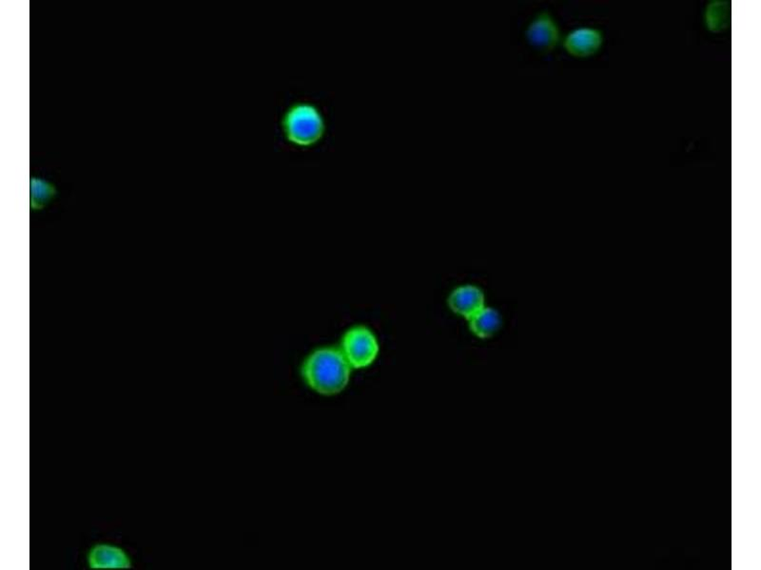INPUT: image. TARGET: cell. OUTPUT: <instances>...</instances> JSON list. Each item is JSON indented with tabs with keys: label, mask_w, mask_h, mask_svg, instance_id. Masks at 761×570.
<instances>
[{
	"label": "cell",
	"mask_w": 761,
	"mask_h": 570,
	"mask_svg": "<svg viewBox=\"0 0 761 570\" xmlns=\"http://www.w3.org/2000/svg\"><path fill=\"white\" fill-rule=\"evenodd\" d=\"M351 370V365L341 350L326 348L309 356L304 362L302 375L313 391L331 397L346 389Z\"/></svg>",
	"instance_id": "1"
},
{
	"label": "cell",
	"mask_w": 761,
	"mask_h": 570,
	"mask_svg": "<svg viewBox=\"0 0 761 570\" xmlns=\"http://www.w3.org/2000/svg\"><path fill=\"white\" fill-rule=\"evenodd\" d=\"M284 129L291 142L310 146L322 137L325 125L321 114L313 106L297 104L287 113Z\"/></svg>",
	"instance_id": "2"
},
{
	"label": "cell",
	"mask_w": 761,
	"mask_h": 570,
	"mask_svg": "<svg viewBox=\"0 0 761 570\" xmlns=\"http://www.w3.org/2000/svg\"><path fill=\"white\" fill-rule=\"evenodd\" d=\"M379 343L375 335L365 327L350 329L342 340V353L351 368H369L378 357Z\"/></svg>",
	"instance_id": "3"
},
{
	"label": "cell",
	"mask_w": 761,
	"mask_h": 570,
	"mask_svg": "<svg viewBox=\"0 0 761 570\" xmlns=\"http://www.w3.org/2000/svg\"><path fill=\"white\" fill-rule=\"evenodd\" d=\"M529 44L535 50L549 54L562 43V32L549 12L537 14L525 32Z\"/></svg>",
	"instance_id": "4"
},
{
	"label": "cell",
	"mask_w": 761,
	"mask_h": 570,
	"mask_svg": "<svg viewBox=\"0 0 761 570\" xmlns=\"http://www.w3.org/2000/svg\"><path fill=\"white\" fill-rule=\"evenodd\" d=\"M562 43L570 56L585 59L596 55L603 48L605 35L598 28L579 27L569 32Z\"/></svg>",
	"instance_id": "5"
},
{
	"label": "cell",
	"mask_w": 761,
	"mask_h": 570,
	"mask_svg": "<svg viewBox=\"0 0 761 570\" xmlns=\"http://www.w3.org/2000/svg\"><path fill=\"white\" fill-rule=\"evenodd\" d=\"M87 565L94 570L129 569L133 567V561L123 547L99 543L89 549Z\"/></svg>",
	"instance_id": "6"
},
{
	"label": "cell",
	"mask_w": 761,
	"mask_h": 570,
	"mask_svg": "<svg viewBox=\"0 0 761 570\" xmlns=\"http://www.w3.org/2000/svg\"><path fill=\"white\" fill-rule=\"evenodd\" d=\"M449 305L455 314L469 320L486 308V297L475 285H464L450 294Z\"/></svg>",
	"instance_id": "7"
},
{
	"label": "cell",
	"mask_w": 761,
	"mask_h": 570,
	"mask_svg": "<svg viewBox=\"0 0 761 570\" xmlns=\"http://www.w3.org/2000/svg\"><path fill=\"white\" fill-rule=\"evenodd\" d=\"M58 189L54 182L42 176H31V211L45 210L57 197Z\"/></svg>",
	"instance_id": "8"
},
{
	"label": "cell",
	"mask_w": 761,
	"mask_h": 570,
	"mask_svg": "<svg viewBox=\"0 0 761 570\" xmlns=\"http://www.w3.org/2000/svg\"><path fill=\"white\" fill-rule=\"evenodd\" d=\"M469 321L471 332L479 339L493 337L502 327V317L491 308L483 309Z\"/></svg>",
	"instance_id": "9"
},
{
	"label": "cell",
	"mask_w": 761,
	"mask_h": 570,
	"mask_svg": "<svg viewBox=\"0 0 761 570\" xmlns=\"http://www.w3.org/2000/svg\"><path fill=\"white\" fill-rule=\"evenodd\" d=\"M731 6L727 2H712L705 11V25L712 33L718 34L729 28Z\"/></svg>",
	"instance_id": "10"
}]
</instances>
